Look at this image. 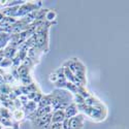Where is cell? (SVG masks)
I'll return each instance as SVG.
<instances>
[{
    "label": "cell",
    "mask_w": 129,
    "mask_h": 129,
    "mask_svg": "<svg viewBox=\"0 0 129 129\" xmlns=\"http://www.w3.org/2000/svg\"><path fill=\"white\" fill-rule=\"evenodd\" d=\"M4 52H3V50L2 49H0V61H2L3 59H4Z\"/></svg>",
    "instance_id": "d4e9b609"
},
{
    "label": "cell",
    "mask_w": 129,
    "mask_h": 129,
    "mask_svg": "<svg viewBox=\"0 0 129 129\" xmlns=\"http://www.w3.org/2000/svg\"><path fill=\"white\" fill-rule=\"evenodd\" d=\"M0 123L3 126H12V122H10L8 118H1V119H0Z\"/></svg>",
    "instance_id": "d6986e66"
},
{
    "label": "cell",
    "mask_w": 129,
    "mask_h": 129,
    "mask_svg": "<svg viewBox=\"0 0 129 129\" xmlns=\"http://www.w3.org/2000/svg\"><path fill=\"white\" fill-rule=\"evenodd\" d=\"M26 110H28L29 112H35L36 111V103L34 101H28L26 104Z\"/></svg>",
    "instance_id": "7c38bea8"
},
{
    "label": "cell",
    "mask_w": 129,
    "mask_h": 129,
    "mask_svg": "<svg viewBox=\"0 0 129 129\" xmlns=\"http://www.w3.org/2000/svg\"><path fill=\"white\" fill-rule=\"evenodd\" d=\"M53 95H47V96H42L39 103V107H45V106H49L52 104L53 101Z\"/></svg>",
    "instance_id": "52a82bcc"
},
{
    "label": "cell",
    "mask_w": 129,
    "mask_h": 129,
    "mask_svg": "<svg viewBox=\"0 0 129 129\" xmlns=\"http://www.w3.org/2000/svg\"><path fill=\"white\" fill-rule=\"evenodd\" d=\"M51 111H52V106L49 105V106H45V107H38V109L34 112V115H35V118H40V117H44L48 114H51Z\"/></svg>",
    "instance_id": "5b68a950"
},
{
    "label": "cell",
    "mask_w": 129,
    "mask_h": 129,
    "mask_svg": "<svg viewBox=\"0 0 129 129\" xmlns=\"http://www.w3.org/2000/svg\"><path fill=\"white\" fill-rule=\"evenodd\" d=\"M3 18H4V16L2 15V13H1V12H0V22H1V21L3 20Z\"/></svg>",
    "instance_id": "4316f807"
},
{
    "label": "cell",
    "mask_w": 129,
    "mask_h": 129,
    "mask_svg": "<svg viewBox=\"0 0 129 129\" xmlns=\"http://www.w3.org/2000/svg\"><path fill=\"white\" fill-rule=\"evenodd\" d=\"M74 98H76V102L77 103H79V105L80 104H84L85 103V98H83L82 96L80 95V94H76V96H74Z\"/></svg>",
    "instance_id": "ffe728a7"
},
{
    "label": "cell",
    "mask_w": 129,
    "mask_h": 129,
    "mask_svg": "<svg viewBox=\"0 0 129 129\" xmlns=\"http://www.w3.org/2000/svg\"><path fill=\"white\" fill-rule=\"evenodd\" d=\"M69 125H70V129H78L81 128L83 126V119L81 116H77L74 118L69 119Z\"/></svg>",
    "instance_id": "277c9868"
},
{
    "label": "cell",
    "mask_w": 129,
    "mask_h": 129,
    "mask_svg": "<svg viewBox=\"0 0 129 129\" xmlns=\"http://www.w3.org/2000/svg\"><path fill=\"white\" fill-rule=\"evenodd\" d=\"M14 117L16 118L17 120H22L24 118V112L22 110H17L14 113Z\"/></svg>",
    "instance_id": "9a60e30c"
},
{
    "label": "cell",
    "mask_w": 129,
    "mask_h": 129,
    "mask_svg": "<svg viewBox=\"0 0 129 129\" xmlns=\"http://www.w3.org/2000/svg\"><path fill=\"white\" fill-rule=\"evenodd\" d=\"M65 119V114L64 111L57 110L52 115V123H62Z\"/></svg>",
    "instance_id": "7a4b0ae2"
},
{
    "label": "cell",
    "mask_w": 129,
    "mask_h": 129,
    "mask_svg": "<svg viewBox=\"0 0 129 129\" xmlns=\"http://www.w3.org/2000/svg\"><path fill=\"white\" fill-rule=\"evenodd\" d=\"M2 84H4V81H3V77L0 74V85H2Z\"/></svg>",
    "instance_id": "484cf974"
},
{
    "label": "cell",
    "mask_w": 129,
    "mask_h": 129,
    "mask_svg": "<svg viewBox=\"0 0 129 129\" xmlns=\"http://www.w3.org/2000/svg\"><path fill=\"white\" fill-rule=\"evenodd\" d=\"M65 87L69 90V91H71V92H77V90H78V88H77V86L74 85V84H72L71 82H67L66 83V86Z\"/></svg>",
    "instance_id": "2e32d148"
},
{
    "label": "cell",
    "mask_w": 129,
    "mask_h": 129,
    "mask_svg": "<svg viewBox=\"0 0 129 129\" xmlns=\"http://www.w3.org/2000/svg\"><path fill=\"white\" fill-rule=\"evenodd\" d=\"M56 18V13L54 10H48V13L46 14V19L48 21H53Z\"/></svg>",
    "instance_id": "5bb4252c"
},
{
    "label": "cell",
    "mask_w": 129,
    "mask_h": 129,
    "mask_svg": "<svg viewBox=\"0 0 129 129\" xmlns=\"http://www.w3.org/2000/svg\"><path fill=\"white\" fill-rule=\"evenodd\" d=\"M50 80H51L52 82H54V83H56V82H57V80H58V76H57V73H56V72L52 73L51 76H50Z\"/></svg>",
    "instance_id": "603a6c76"
},
{
    "label": "cell",
    "mask_w": 129,
    "mask_h": 129,
    "mask_svg": "<svg viewBox=\"0 0 129 129\" xmlns=\"http://www.w3.org/2000/svg\"><path fill=\"white\" fill-rule=\"evenodd\" d=\"M41 97H42V95H41V94H40L39 92H38V93H36V94H35V97L33 98V100H34V102H35V103H36V102L38 103V102L40 101V99H41Z\"/></svg>",
    "instance_id": "cb8c5ba5"
},
{
    "label": "cell",
    "mask_w": 129,
    "mask_h": 129,
    "mask_svg": "<svg viewBox=\"0 0 129 129\" xmlns=\"http://www.w3.org/2000/svg\"><path fill=\"white\" fill-rule=\"evenodd\" d=\"M14 80V78H13V74H5V76L3 77V81L4 82H6V83H8V82H12Z\"/></svg>",
    "instance_id": "7402d4cb"
},
{
    "label": "cell",
    "mask_w": 129,
    "mask_h": 129,
    "mask_svg": "<svg viewBox=\"0 0 129 129\" xmlns=\"http://www.w3.org/2000/svg\"><path fill=\"white\" fill-rule=\"evenodd\" d=\"M85 104L87 106H94L96 104H99V102L93 97H89L87 99H85Z\"/></svg>",
    "instance_id": "8fae6325"
},
{
    "label": "cell",
    "mask_w": 129,
    "mask_h": 129,
    "mask_svg": "<svg viewBox=\"0 0 129 129\" xmlns=\"http://www.w3.org/2000/svg\"><path fill=\"white\" fill-rule=\"evenodd\" d=\"M3 52H4V56H5L6 58H8V59H13V58L15 57V55H16L17 49H16V47H14V46L8 45V46L3 50Z\"/></svg>",
    "instance_id": "8992f818"
},
{
    "label": "cell",
    "mask_w": 129,
    "mask_h": 129,
    "mask_svg": "<svg viewBox=\"0 0 129 129\" xmlns=\"http://www.w3.org/2000/svg\"><path fill=\"white\" fill-rule=\"evenodd\" d=\"M66 83H67V81H66L65 79H58L55 84H56L57 87H65Z\"/></svg>",
    "instance_id": "ac0fdd59"
},
{
    "label": "cell",
    "mask_w": 129,
    "mask_h": 129,
    "mask_svg": "<svg viewBox=\"0 0 129 129\" xmlns=\"http://www.w3.org/2000/svg\"><path fill=\"white\" fill-rule=\"evenodd\" d=\"M0 117L1 118H8L9 119V115H8V112L6 109H0Z\"/></svg>",
    "instance_id": "44dd1931"
},
{
    "label": "cell",
    "mask_w": 129,
    "mask_h": 129,
    "mask_svg": "<svg viewBox=\"0 0 129 129\" xmlns=\"http://www.w3.org/2000/svg\"><path fill=\"white\" fill-rule=\"evenodd\" d=\"M35 48L48 51V31L35 33Z\"/></svg>",
    "instance_id": "6da1fadb"
},
{
    "label": "cell",
    "mask_w": 129,
    "mask_h": 129,
    "mask_svg": "<svg viewBox=\"0 0 129 129\" xmlns=\"http://www.w3.org/2000/svg\"><path fill=\"white\" fill-rule=\"evenodd\" d=\"M0 93L1 94H9L10 93V89L7 85L5 84H2V85H0Z\"/></svg>",
    "instance_id": "4fadbf2b"
},
{
    "label": "cell",
    "mask_w": 129,
    "mask_h": 129,
    "mask_svg": "<svg viewBox=\"0 0 129 129\" xmlns=\"http://www.w3.org/2000/svg\"><path fill=\"white\" fill-rule=\"evenodd\" d=\"M64 114H65V119H71L73 116H76L78 114V109L76 104H69L64 111Z\"/></svg>",
    "instance_id": "3957f363"
},
{
    "label": "cell",
    "mask_w": 129,
    "mask_h": 129,
    "mask_svg": "<svg viewBox=\"0 0 129 129\" xmlns=\"http://www.w3.org/2000/svg\"><path fill=\"white\" fill-rule=\"evenodd\" d=\"M13 65V60L8 59V58H4L2 61H0V67L1 68H8L9 66Z\"/></svg>",
    "instance_id": "30bf717a"
},
{
    "label": "cell",
    "mask_w": 129,
    "mask_h": 129,
    "mask_svg": "<svg viewBox=\"0 0 129 129\" xmlns=\"http://www.w3.org/2000/svg\"><path fill=\"white\" fill-rule=\"evenodd\" d=\"M21 81H22V83H23V85H24V86H29V85H31V84H32V80L30 79V77H29V76L24 77V78H21Z\"/></svg>",
    "instance_id": "e0dca14e"
},
{
    "label": "cell",
    "mask_w": 129,
    "mask_h": 129,
    "mask_svg": "<svg viewBox=\"0 0 129 129\" xmlns=\"http://www.w3.org/2000/svg\"><path fill=\"white\" fill-rule=\"evenodd\" d=\"M9 40V34L7 32H0V49Z\"/></svg>",
    "instance_id": "9c48e42d"
},
{
    "label": "cell",
    "mask_w": 129,
    "mask_h": 129,
    "mask_svg": "<svg viewBox=\"0 0 129 129\" xmlns=\"http://www.w3.org/2000/svg\"><path fill=\"white\" fill-rule=\"evenodd\" d=\"M17 72L19 74V77L21 78H24V77H27L28 73H29V67L25 66V65H21V66H18L17 68Z\"/></svg>",
    "instance_id": "ba28073f"
},
{
    "label": "cell",
    "mask_w": 129,
    "mask_h": 129,
    "mask_svg": "<svg viewBox=\"0 0 129 129\" xmlns=\"http://www.w3.org/2000/svg\"><path fill=\"white\" fill-rule=\"evenodd\" d=\"M1 6H2V4H1V3H0V8H1Z\"/></svg>",
    "instance_id": "83f0119b"
}]
</instances>
